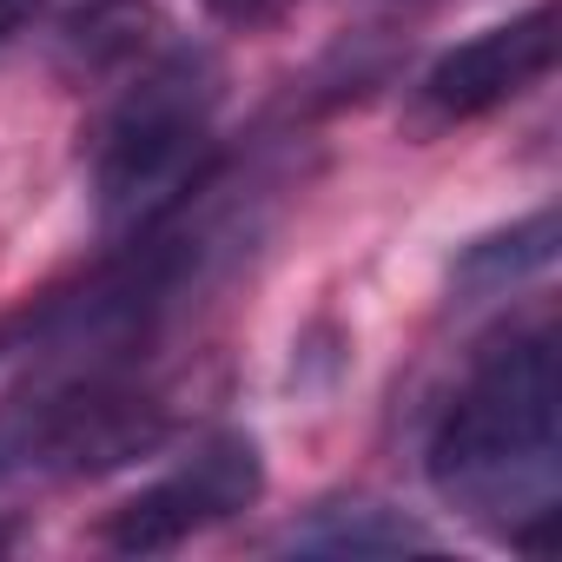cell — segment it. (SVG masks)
I'll return each mask as SVG.
<instances>
[{
	"label": "cell",
	"mask_w": 562,
	"mask_h": 562,
	"mask_svg": "<svg viewBox=\"0 0 562 562\" xmlns=\"http://www.w3.org/2000/svg\"><path fill=\"white\" fill-rule=\"evenodd\" d=\"M212 106H218V67L186 41L113 80V100L87 133L93 212L113 245L172 218L218 172Z\"/></svg>",
	"instance_id": "2"
},
{
	"label": "cell",
	"mask_w": 562,
	"mask_h": 562,
	"mask_svg": "<svg viewBox=\"0 0 562 562\" xmlns=\"http://www.w3.org/2000/svg\"><path fill=\"white\" fill-rule=\"evenodd\" d=\"M199 8H205L225 34H271V27H285L305 0H199Z\"/></svg>",
	"instance_id": "9"
},
{
	"label": "cell",
	"mask_w": 562,
	"mask_h": 562,
	"mask_svg": "<svg viewBox=\"0 0 562 562\" xmlns=\"http://www.w3.org/2000/svg\"><path fill=\"white\" fill-rule=\"evenodd\" d=\"M424 476L450 509L542 555L562 483V358L549 325L503 331L470 358L424 443Z\"/></svg>",
	"instance_id": "1"
},
{
	"label": "cell",
	"mask_w": 562,
	"mask_h": 562,
	"mask_svg": "<svg viewBox=\"0 0 562 562\" xmlns=\"http://www.w3.org/2000/svg\"><path fill=\"white\" fill-rule=\"evenodd\" d=\"M14 542H21V522H14V516H0V555H8Z\"/></svg>",
	"instance_id": "11"
},
{
	"label": "cell",
	"mask_w": 562,
	"mask_h": 562,
	"mask_svg": "<svg viewBox=\"0 0 562 562\" xmlns=\"http://www.w3.org/2000/svg\"><path fill=\"white\" fill-rule=\"evenodd\" d=\"M285 549L299 555H397V549H430V529H417L391 503H318L305 522L285 529Z\"/></svg>",
	"instance_id": "7"
},
{
	"label": "cell",
	"mask_w": 562,
	"mask_h": 562,
	"mask_svg": "<svg viewBox=\"0 0 562 562\" xmlns=\"http://www.w3.org/2000/svg\"><path fill=\"white\" fill-rule=\"evenodd\" d=\"M549 258H555V212L542 205V212L516 218L509 232L476 238V245L457 258V278H463L470 292H509V285H522V278L549 271Z\"/></svg>",
	"instance_id": "8"
},
{
	"label": "cell",
	"mask_w": 562,
	"mask_h": 562,
	"mask_svg": "<svg viewBox=\"0 0 562 562\" xmlns=\"http://www.w3.org/2000/svg\"><path fill=\"white\" fill-rule=\"evenodd\" d=\"M397 8H424V0H397Z\"/></svg>",
	"instance_id": "12"
},
{
	"label": "cell",
	"mask_w": 562,
	"mask_h": 562,
	"mask_svg": "<svg viewBox=\"0 0 562 562\" xmlns=\"http://www.w3.org/2000/svg\"><path fill=\"white\" fill-rule=\"evenodd\" d=\"M166 47H172V21L153 0H93V8H80L60 27L54 60L74 87H113Z\"/></svg>",
	"instance_id": "6"
},
{
	"label": "cell",
	"mask_w": 562,
	"mask_h": 562,
	"mask_svg": "<svg viewBox=\"0 0 562 562\" xmlns=\"http://www.w3.org/2000/svg\"><path fill=\"white\" fill-rule=\"evenodd\" d=\"M172 404L139 378V358H41L34 384L0 404V490L74 483L153 457L172 437Z\"/></svg>",
	"instance_id": "3"
},
{
	"label": "cell",
	"mask_w": 562,
	"mask_h": 562,
	"mask_svg": "<svg viewBox=\"0 0 562 562\" xmlns=\"http://www.w3.org/2000/svg\"><path fill=\"white\" fill-rule=\"evenodd\" d=\"M555 74V0L457 41L450 54H437L417 80V126H470L490 120L496 106L522 100L529 87H542Z\"/></svg>",
	"instance_id": "5"
},
{
	"label": "cell",
	"mask_w": 562,
	"mask_h": 562,
	"mask_svg": "<svg viewBox=\"0 0 562 562\" xmlns=\"http://www.w3.org/2000/svg\"><path fill=\"white\" fill-rule=\"evenodd\" d=\"M34 14H41V0H0V47H8Z\"/></svg>",
	"instance_id": "10"
},
{
	"label": "cell",
	"mask_w": 562,
	"mask_h": 562,
	"mask_svg": "<svg viewBox=\"0 0 562 562\" xmlns=\"http://www.w3.org/2000/svg\"><path fill=\"white\" fill-rule=\"evenodd\" d=\"M258 496H265V450H258V437L218 430L179 470H166L159 483L133 490L120 509H106L100 542L120 549V555H166V549L232 522Z\"/></svg>",
	"instance_id": "4"
}]
</instances>
